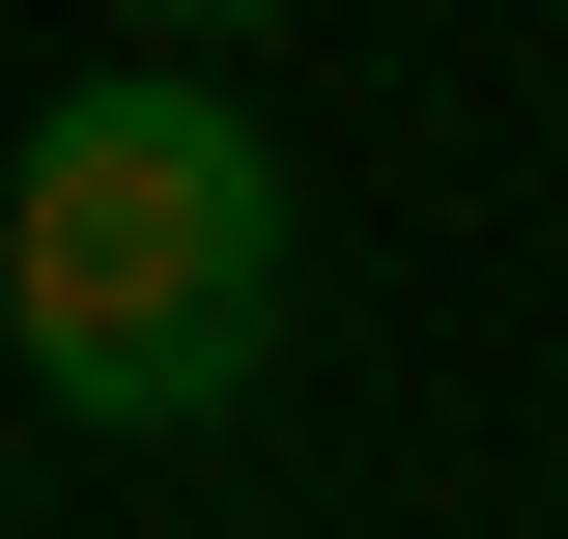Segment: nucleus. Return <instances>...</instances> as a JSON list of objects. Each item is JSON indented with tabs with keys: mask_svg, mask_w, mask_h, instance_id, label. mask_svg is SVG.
I'll return each mask as SVG.
<instances>
[{
	"mask_svg": "<svg viewBox=\"0 0 568 539\" xmlns=\"http://www.w3.org/2000/svg\"><path fill=\"white\" fill-rule=\"evenodd\" d=\"M0 340H29V398L58 426H227L284 340V171L256 114H227L200 58H114L29 114V171H0Z\"/></svg>",
	"mask_w": 568,
	"mask_h": 539,
	"instance_id": "nucleus-1",
	"label": "nucleus"
},
{
	"mask_svg": "<svg viewBox=\"0 0 568 539\" xmlns=\"http://www.w3.org/2000/svg\"><path fill=\"white\" fill-rule=\"evenodd\" d=\"M114 29H284V0H114Z\"/></svg>",
	"mask_w": 568,
	"mask_h": 539,
	"instance_id": "nucleus-2",
	"label": "nucleus"
}]
</instances>
